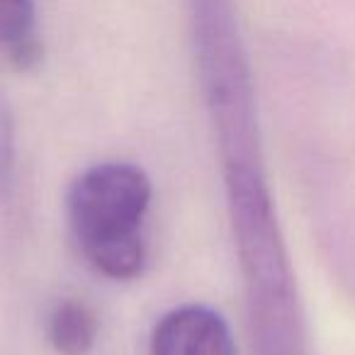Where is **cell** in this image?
Returning <instances> with one entry per match:
<instances>
[{"label": "cell", "mask_w": 355, "mask_h": 355, "mask_svg": "<svg viewBox=\"0 0 355 355\" xmlns=\"http://www.w3.org/2000/svg\"><path fill=\"white\" fill-rule=\"evenodd\" d=\"M153 198L148 175L132 163H98L69 188L66 212L83 256L110 280H134L146 263L144 217Z\"/></svg>", "instance_id": "1"}, {"label": "cell", "mask_w": 355, "mask_h": 355, "mask_svg": "<svg viewBox=\"0 0 355 355\" xmlns=\"http://www.w3.org/2000/svg\"><path fill=\"white\" fill-rule=\"evenodd\" d=\"M148 355H236V340L219 311L185 304L156 321Z\"/></svg>", "instance_id": "2"}, {"label": "cell", "mask_w": 355, "mask_h": 355, "mask_svg": "<svg viewBox=\"0 0 355 355\" xmlns=\"http://www.w3.org/2000/svg\"><path fill=\"white\" fill-rule=\"evenodd\" d=\"M98 331V314L80 300L59 302L49 316V340L59 355H88Z\"/></svg>", "instance_id": "3"}, {"label": "cell", "mask_w": 355, "mask_h": 355, "mask_svg": "<svg viewBox=\"0 0 355 355\" xmlns=\"http://www.w3.org/2000/svg\"><path fill=\"white\" fill-rule=\"evenodd\" d=\"M37 35L35 0H0V49L12 46Z\"/></svg>", "instance_id": "4"}, {"label": "cell", "mask_w": 355, "mask_h": 355, "mask_svg": "<svg viewBox=\"0 0 355 355\" xmlns=\"http://www.w3.org/2000/svg\"><path fill=\"white\" fill-rule=\"evenodd\" d=\"M6 54H8V61L12 64V69L32 71L42 64V59H44V46H42L40 37L35 35V37H30V40L22 42V44L12 46V49L6 51Z\"/></svg>", "instance_id": "5"}, {"label": "cell", "mask_w": 355, "mask_h": 355, "mask_svg": "<svg viewBox=\"0 0 355 355\" xmlns=\"http://www.w3.org/2000/svg\"><path fill=\"white\" fill-rule=\"evenodd\" d=\"M12 171V124L0 103V180H8Z\"/></svg>", "instance_id": "6"}]
</instances>
